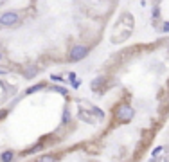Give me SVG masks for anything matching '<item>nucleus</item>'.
<instances>
[{
	"mask_svg": "<svg viewBox=\"0 0 169 162\" xmlns=\"http://www.w3.org/2000/svg\"><path fill=\"white\" fill-rule=\"evenodd\" d=\"M13 151H6V153H2V162H11L13 160Z\"/></svg>",
	"mask_w": 169,
	"mask_h": 162,
	"instance_id": "obj_5",
	"label": "nucleus"
},
{
	"mask_svg": "<svg viewBox=\"0 0 169 162\" xmlns=\"http://www.w3.org/2000/svg\"><path fill=\"white\" fill-rule=\"evenodd\" d=\"M38 162H56V157L54 155H43L38 159Z\"/></svg>",
	"mask_w": 169,
	"mask_h": 162,
	"instance_id": "obj_4",
	"label": "nucleus"
},
{
	"mask_svg": "<svg viewBox=\"0 0 169 162\" xmlns=\"http://www.w3.org/2000/svg\"><path fill=\"white\" fill-rule=\"evenodd\" d=\"M132 114H133V110L130 108V106H121V108L117 110V119L121 121V123H126V121L132 119Z\"/></svg>",
	"mask_w": 169,
	"mask_h": 162,
	"instance_id": "obj_3",
	"label": "nucleus"
},
{
	"mask_svg": "<svg viewBox=\"0 0 169 162\" xmlns=\"http://www.w3.org/2000/svg\"><path fill=\"white\" fill-rule=\"evenodd\" d=\"M164 31H169V22H167V23H164Z\"/></svg>",
	"mask_w": 169,
	"mask_h": 162,
	"instance_id": "obj_9",
	"label": "nucleus"
},
{
	"mask_svg": "<svg viewBox=\"0 0 169 162\" xmlns=\"http://www.w3.org/2000/svg\"><path fill=\"white\" fill-rule=\"evenodd\" d=\"M0 58H2V54H0Z\"/></svg>",
	"mask_w": 169,
	"mask_h": 162,
	"instance_id": "obj_10",
	"label": "nucleus"
},
{
	"mask_svg": "<svg viewBox=\"0 0 169 162\" xmlns=\"http://www.w3.org/2000/svg\"><path fill=\"white\" fill-rule=\"evenodd\" d=\"M16 22H18V15L13 13V11H7V13H4V15L0 16V23L2 25H13Z\"/></svg>",
	"mask_w": 169,
	"mask_h": 162,
	"instance_id": "obj_2",
	"label": "nucleus"
},
{
	"mask_svg": "<svg viewBox=\"0 0 169 162\" xmlns=\"http://www.w3.org/2000/svg\"><path fill=\"white\" fill-rule=\"evenodd\" d=\"M27 70H29V72H25V76H27V78H34V76H36V67H29V68H27Z\"/></svg>",
	"mask_w": 169,
	"mask_h": 162,
	"instance_id": "obj_6",
	"label": "nucleus"
},
{
	"mask_svg": "<svg viewBox=\"0 0 169 162\" xmlns=\"http://www.w3.org/2000/svg\"><path fill=\"white\" fill-rule=\"evenodd\" d=\"M54 90H58L59 94H67V90H65V89H61V87H58V89H54Z\"/></svg>",
	"mask_w": 169,
	"mask_h": 162,
	"instance_id": "obj_8",
	"label": "nucleus"
},
{
	"mask_svg": "<svg viewBox=\"0 0 169 162\" xmlns=\"http://www.w3.org/2000/svg\"><path fill=\"white\" fill-rule=\"evenodd\" d=\"M87 54H88V49H87L85 45H76L72 51H70V61H79V59H83Z\"/></svg>",
	"mask_w": 169,
	"mask_h": 162,
	"instance_id": "obj_1",
	"label": "nucleus"
},
{
	"mask_svg": "<svg viewBox=\"0 0 169 162\" xmlns=\"http://www.w3.org/2000/svg\"><path fill=\"white\" fill-rule=\"evenodd\" d=\"M42 87H43L42 83H40V85H34V87H31V89L27 90V94H32V92H36V90H40V89H42Z\"/></svg>",
	"mask_w": 169,
	"mask_h": 162,
	"instance_id": "obj_7",
	"label": "nucleus"
}]
</instances>
